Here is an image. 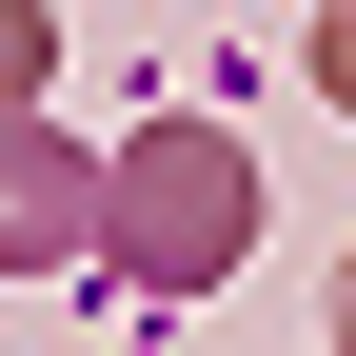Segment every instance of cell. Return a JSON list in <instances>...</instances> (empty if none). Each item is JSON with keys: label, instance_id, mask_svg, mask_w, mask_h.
Instances as JSON below:
<instances>
[{"label": "cell", "instance_id": "6da1fadb", "mask_svg": "<svg viewBox=\"0 0 356 356\" xmlns=\"http://www.w3.org/2000/svg\"><path fill=\"white\" fill-rule=\"evenodd\" d=\"M119 238H139V257H178V277H218V257H238V178H218L198 139H178V159H139V178H119Z\"/></svg>", "mask_w": 356, "mask_h": 356}, {"label": "cell", "instance_id": "7a4b0ae2", "mask_svg": "<svg viewBox=\"0 0 356 356\" xmlns=\"http://www.w3.org/2000/svg\"><path fill=\"white\" fill-rule=\"evenodd\" d=\"M79 238V218H60V178H40V159H0V257H60Z\"/></svg>", "mask_w": 356, "mask_h": 356}]
</instances>
